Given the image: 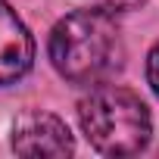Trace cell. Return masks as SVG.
<instances>
[{
    "label": "cell",
    "instance_id": "1",
    "mask_svg": "<svg viewBox=\"0 0 159 159\" xmlns=\"http://www.w3.org/2000/svg\"><path fill=\"white\" fill-rule=\"evenodd\" d=\"M50 62L72 84L97 88L125 66V41L112 13L97 7L59 19L50 31Z\"/></svg>",
    "mask_w": 159,
    "mask_h": 159
},
{
    "label": "cell",
    "instance_id": "2",
    "mask_svg": "<svg viewBox=\"0 0 159 159\" xmlns=\"http://www.w3.org/2000/svg\"><path fill=\"white\" fill-rule=\"evenodd\" d=\"M78 122L94 150L106 156H131L150 143L153 122L143 100L119 84H97L78 103Z\"/></svg>",
    "mask_w": 159,
    "mask_h": 159
},
{
    "label": "cell",
    "instance_id": "3",
    "mask_svg": "<svg viewBox=\"0 0 159 159\" xmlns=\"http://www.w3.org/2000/svg\"><path fill=\"white\" fill-rule=\"evenodd\" d=\"M10 143L19 156H72L75 153V140L66 122L41 109L22 112L13 122Z\"/></svg>",
    "mask_w": 159,
    "mask_h": 159
},
{
    "label": "cell",
    "instance_id": "4",
    "mask_svg": "<svg viewBox=\"0 0 159 159\" xmlns=\"http://www.w3.org/2000/svg\"><path fill=\"white\" fill-rule=\"evenodd\" d=\"M31 62H34V41L28 28L7 0H0V88L28 75Z\"/></svg>",
    "mask_w": 159,
    "mask_h": 159
},
{
    "label": "cell",
    "instance_id": "5",
    "mask_svg": "<svg viewBox=\"0 0 159 159\" xmlns=\"http://www.w3.org/2000/svg\"><path fill=\"white\" fill-rule=\"evenodd\" d=\"M147 3V0H91V7L103 10V13H112V16H122V13H134Z\"/></svg>",
    "mask_w": 159,
    "mask_h": 159
},
{
    "label": "cell",
    "instance_id": "6",
    "mask_svg": "<svg viewBox=\"0 0 159 159\" xmlns=\"http://www.w3.org/2000/svg\"><path fill=\"white\" fill-rule=\"evenodd\" d=\"M147 81H150L153 94L159 97V44H153V50L147 56Z\"/></svg>",
    "mask_w": 159,
    "mask_h": 159
}]
</instances>
